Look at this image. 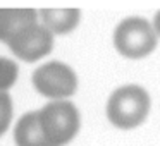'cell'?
<instances>
[{"label": "cell", "instance_id": "ba28073f", "mask_svg": "<svg viewBox=\"0 0 160 146\" xmlns=\"http://www.w3.org/2000/svg\"><path fill=\"white\" fill-rule=\"evenodd\" d=\"M42 19L45 22V28L50 33H69L76 28L79 22V11L76 9H66V11H53V9H45L42 11Z\"/></svg>", "mask_w": 160, "mask_h": 146}, {"label": "cell", "instance_id": "8fae6325", "mask_svg": "<svg viewBox=\"0 0 160 146\" xmlns=\"http://www.w3.org/2000/svg\"><path fill=\"white\" fill-rule=\"evenodd\" d=\"M153 24H155V26H153V28H155V31L160 35V12H157V16H155V21H153Z\"/></svg>", "mask_w": 160, "mask_h": 146}, {"label": "cell", "instance_id": "52a82bcc", "mask_svg": "<svg viewBox=\"0 0 160 146\" xmlns=\"http://www.w3.org/2000/svg\"><path fill=\"white\" fill-rule=\"evenodd\" d=\"M14 138L18 146H52L43 134L40 124V112H29L19 119Z\"/></svg>", "mask_w": 160, "mask_h": 146}, {"label": "cell", "instance_id": "3957f363", "mask_svg": "<svg viewBox=\"0 0 160 146\" xmlns=\"http://www.w3.org/2000/svg\"><path fill=\"white\" fill-rule=\"evenodd\" d=\"M114 45L119 53L129 59L146 57L157 46L155 28L141 17L124 19L114 33Z\"/></svg>", "mask_w": 160, "mask_h": 146}, {"label": "cell", "instance_id": "5b68a950", "mask_svg": "<svg viewBox=\"0 0 160 146\" xmlns=\"http://www.w3.org/2000/svg\"><path fill=\"white\" fill-rule=\"evenodd\" d=\"M11 50L26 62H35V60L45 57L53 46V36L45 26L33 24L21 31L11 43Z\"/></svg>", "mask_w": 160, "mask_h": 146}, {"label": "cell", "instance_id": "7a4b0ae2", "mask_svg": "<svg viewBox=\"0 0 160 146\" xmlns=\"http://www.w3.org/2000/svg\"><path fill=\"white\" fill-rule=\"evenodd\" d=\"M40 124L52 146H64L79 129V114L69 101H52L40 110Z\"/></svg>", "mask_w": 160, "mask_h": 146}, {"label": "cell", "instance_id": "9c48e42d", "mask_svg": "<svg viewBox=\"0 0 160 146\" xmlns=\"http://www.w3.org/2000/svg\"><path fill=\"white\" fill-rule=\"evenodd\" d=\"M16 77H18V66L11 59L0 57V93L9 90L16 83Z\"/></svg>", "mask_w": 160, "mask_h": 146}, {"label": "cell", "instance_id": "8992f818", "mask_svg": "<svg viewBox=\"0 0 160 146\" xmlns=\"http://www.w3.org/2000/svg\"><path fill=\"white\" fill-rule=\"evenodd\" d=\"M33 24H36V12L33 9H0V41L11 43Z\"/></svg>", "mask_w": 160, "mask_h": 146}, {"label": "cell", "instance_id": "277c9868", "mask_svg": "<svg viewBox=\"0 0 160 146\" xmlns=\"http://www.w3.org/2000/svg\"><path fill=\"white\" fill-rule=\"evenodd\" d=\"M33 84L47 98H66L76 91L78 79L71 67L60 62H48L33 74Z\"/></svg>", "mask_w": 160, "mask_h": 146}, {"label": "cell", "instance_id": "30bf717a", "mask_svg": "<svg viewBox=\"0 0 160 146\" xmlns=\"http://www.w3.org/2000/svg\"><path fill=\"white\" fill-rule=\"evenodd\" d=\"M12 119V101L7 93H0V136L9 127V122Z\"/></svg>", "mask_w": 160, "mask_h": 146}, {"label": "cell", "instance_id": "6da1fadb", "mask_svg": "<svg viewBox=\"0 0 160 146\" xmlns=\"http://www.w3.org/2000/svg\"><path fill=\"white\" fill-rule=\"evenodd\" d=\"M150 96L141 86L129 84L112 93L107 105L108 120L121 129H132L146 119Z\"/></svg>", "mask_w": 160, "mask_h": 146}]
</instances>
